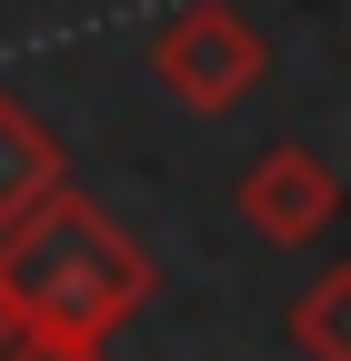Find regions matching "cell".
Segmentation results:
<instances>
[{
	"label": "cell",
	"instance_id": "cell-1",
	"mask_svg": "<svg viewBox=\"0 0 351 361\" xmlns=\"http://www.w3.org/2000/svg\"><path fill=\"white\" fill-rule=\"evenodd\" d=\"M0 281H11V301L30 322H70V331L111 341L121 322L151 311L161 261H151V241L130 231V221H111V201L51 191L20 231H0Z\"/></svg>",
	"mask_w": 351,
	"mask_h": 361
},
{
	"label": "cell",
	"instance_id": "cell-2",
	"mask_svg": "<svg viewBox=\"0 0 351 361\" xmlns=\"http://www.w3.org/2000/svg\"><path fill=\"white\" fill-rule=\"evenodd\" d=\"M261 71H271V51H261V30L231 11V0H191V11H171L151 30V80L181 111H201V121L241 111L261 90Z\"/></svg>",
	"mask_w": 351,
	"mask_h": 361
},
{
	"label": "cell",
	"instance_id": "cell-3",
	"mask_svg": "<svg viewBox=\"0 0 351 361\" xmlns=\"http://www.w3.org/2000/svg\"><path fill=\"white\" fill-rule=\"evenodd\" d=\"M331 211H341V180L312 151H291V141L241 171V231H261V241H312Z\"/></svg>",
	"mask_w": 351,
	"mask_h": 361
},
{
	"label": "cell",
	"instance_id": "cell-4",
	"mask_svg": "<svg viewBox=\"0 0 351 361\" xmlns=\"http://www.w3.org/2000/svg\"><path fill=\"white\" fill-rule=\"evenodd\" d=\"M51 191H70V141L20 101V90H0V231H20Z\"/></svg>",
	"mask_w": 351,
	"mask_h": 361
},
{
	"label": "cell",
	"instance_id": "cell-5",
	"mask_svg": "<svg viewBox=\"0 0 351 361\" xmlns=\"http://www.w3.org/2000/svg\"><path fill=\"white\" fill-rule=\"evenodd\" d=\"M291 341L312 351V361H351V261L321 271V281L291 301Z\"/></svg>",
	"mask_w": 351,
	"mask_h": 361
},
{
	"label": "cell",
	"instance_id": "cell-6",
	"mask_svg": "<svg viewBox=\"0 0 351 361\" xmlns=\"http://www.w3.org/2000/svg\"><path fill=\"white\" fill-rule=\"evenodd\" d=\"M111 341L101 331H70V322H30V311H20V331H11V351H0V361H101Z\"/></svg>",
	"mask_w": 351,
	"mask_h": 361
},
{
	"label": "cell",
	"instance_id": "cell-7",
	"mask_svg": "<svg viewBox=\"0 0 351 361\" xmlns=\"http://www.w3.org/2000/svg\"><path fill=\"white\" fill-rule=\"evenodd\" d=\"M11 331H20V301H11V281H0V351H11Z\"/></svg>",
	"mask_w": 351,
	"mask_h": 361
}]
</instances>
